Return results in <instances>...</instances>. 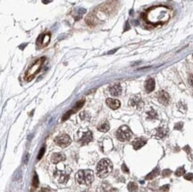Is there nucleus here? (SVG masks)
Returning <instances> with one entry per match:
<instances>
[{
	"label": "nucleus",
	"mask_w": 193,
	"mask_h": 192,
	"mask_svg": "<svg viewBox=\"0 0 193 192\" xmlns=\"http://www.w3.org/2000/svg\"><path fill=\"white\" fill-rule=\"evenodd\" d=\"M173 10L165 5H157L151 7L144 14V20L154 26L162 25L169 20L173 16Z\"/></svg>",
	"instance_id": "1"
},
{
	"label": "nucleus",
	"mask_w": 193,
	"mask_h": 192,
	"mask_svg": "<svg viewBox=\"0 0 193 192\" xmlns=\"http://www.w3.org/2000/svg\"><path fill=\"white\" fill-rule=\"evenodd\" d=\"M112 170L111 162L109 159H102L96 166V174L100 178H105Z\"/></svg>",
	"instance_id": "2"
},
{
	"label": "nucleus",
	"mask_w": 193,
	"mask_h": 192,
	"mask_svg": "<svg viewBox=\"0 0 193 192\" xmlns=\"http://www.w3.org/2000/svg\"><path fill=\"white\" fill-rule=\"evenodd\" d=\"M76 180L81 185L88 186L93 180V173L91 170H80L77 173Z\"/></svg>",
	"instance_id": "3"
},
{
	"label": "nucleus",
	"mask_w": 193,
	"mask_h": 192,
	"mask_svg": "<svg viewBox=\"0 0 193 192\" xmlns=\"http://www.w3.org/2000/svg\"><path fill=\"white\" fill-rule=\"evenodd\" d=\"M45 60H46L45 57H42L37 60L34 64L31 65V67L27 70V72H26L25 74V79L27 80V81H31V80L35 77V76L38 73L41 67H42L43 62L45 61Z\"/></svg>",
	"instance_id": "4"
},
{
	"label": "nucleus",
	"mask_w": 193,
	"mask_h": 192,
	"mask_svg": "<svg viewBox=\"0 0 193 192\" xmlns=\"http://www.w3.org/2000/svg\"><path fill=\"white\" fill-rule=\"evenodd\" d=\"M133 133L130 128L126 126H122L116 132V136L121 141H127L132 138Z\"/></svg>",
	"instance_id": "5"
},
{
	"label": "nucleus",
	"mask_w": 193,
	"mask_h": 192,
	"mask_svg": "<svg viewBox=\"0 0 193 192\" xmlns=\"http://www.w3.org/2000/svg\"><path fill=\"white\" fill-rule=\"evenodd\" d=\"M70 169L67 166H64V168L61 169V170L58 169L54 173V176L57 179L59 183H65V182H68L69 178H70Z\"/></svg>",
	"instance_id": "6"
},
{
	"label": "nucleus",
	"mask_w": 193,
	"mask_h": 192,
	"mask_svg": "<svg viewBox=\"0 0 193 192\" xmlns=\"http://www.w3.org/2000/svg\"><path fill=\"white\" fill-rule=\"evenodd\" d=\"M54 141H55V143L58 146L61 147V148H66L71 143V139L68 134L62 133V134L58 135L54 139Z\"/></svg>",
	"instance_id": "7"
},
{
	"label": "nucleus",
	"mask_w": 193,
	"mask_h": 192,
	"mask_svg": "<svg viewBox=\"0 0 193 192\" xmlns=\"http://www.w3.org/2000/svg\"><path fill=\"white\" fill-rule=\"evenodd\" d=\"M50 38H51L50 33H44V34H41L37 40V47L43 48V47H45V46H47L50 42Z\"/></svg>",
	"instance_id": "8"
},
{
	"label": "nucleus",
	"mask_w": 193,
	"mask_h": 192,
	"mask_svg": "<svg viewBox=\"0 0 193 192\" xmlns=\"http://www.w3.org/2000/svg\"><path fill=\"white\" fill-rule=\"evenodd\" d=\"M129 105H130L131 107L134 108V109H141L142 107H143L144 103H143V101H142L141 96L134 95L133 97H131L130 100H129Z\"/></svg>",
	"instance_id": "9"
},
{
	"label": "nucleus",
	"mask_w": 193,
	"mask_h": 192,
	"mask_svg": "<svg viewBox=\"0 0 193 192\" xmlns=\"http://www.w3.org/2000/svg\"><path fill=\"white\" fill-rule=\"evenodd\" d=\"M92 140H93V133L91 131H88L87 133H83L82 137L79 140V143L80 145H87L89 142H91Z\"/></svg>",
	"instance_id": "10"
},
{
	"label": "nucleus",
	"mask_w": 193,
	"mask_h": 192,
	"mask_svg": "<svg viewBox=\"0 0 193 192\" xmlns=\"http://www.w3.org/2000/svg\"><path fill=\"white\" fill-rule=\"evenodd\" d=\"M110 94L113 96H119L122 93V87H121L120 84H114L109 88Z\"/></svg>",
	"instance_id": "11"
},
{
	"label": "nucleus",
	"mask_w": 193,
	"mask_h": 192,
	"mask_svg": "<svg viewBox=\"0 0 193 192\" xmlns=\"http://www.w3.org/2000/svg\"><path fill=\"white\" fill-rule=\"evenodd\" d=\"M158 101L160 102V103H162L163 105H167L168 102H169L170 97H169V94L166 92L161 91L158 94Z\"/></svg>",
	"instance_id": "12"
},
{
	"label": "nucleus",
	"mask_w": 193,
	"mask_h": 192,
	"mask_svg": "<svg viewBox=\"0 0 193 192\" xmlns=\"http://www.w3.org/2000/svg\"><path fill=\"white\" fill-rule=\"evenodd\" d=\"M106 103L111 109H117L120 107V101H119V100H117V99L109 98L107 99Z\"/></svg>",
	"instance_id": "13"
},
{
	"label": "nucleus",
	"mask_w": 193,
	"mask_h": 192,
	"mask_svg": "<svg viewBox=\"0 0 193 192\" xmlns=\"http://www.w3.org/2000/svg\"><path fill=\"white\" fill-rule=\"evenodd\" d=\"M66 159V156L62 153H53L51 155V161L53 164H58Z\"/></svg>",
	"instance_id": "14"
},
{
	"label": "nucleus",
	"mask_w": 193,
	"mask_h": 192,
	"mask_svg": "<svg viewBox=\"0 0 193 192\" xmlns=\"http://www.w3.org/2000/svg\"><path fill=\"white\" fill-rule=\"evenodd\" d=\"M147 141L144 138H139V139H136L135 141L133 142V147H134V150H139L142 147H143L144 145L146 144Z\"/></svg>",
	"instance_id": "15"
},
{
	"label": "nucleus",
	"mask_w": 193,
	"mask_h": 192,
	"mask_svg": "<svg viewBox=\"0 0 193 192\" xmlns=\"http://www.w3.org/2000/svg\"><path fill=\"white\" fill-rule=\"evenodd\" d=\"M155 88V81L152 78H149L145 83V90L147 93H151L154 90Z\"/></svg>",
	"instance_id": "16"
},
{
	"label": "nucleus",
	"mask_w": 193,
	"mask_h": 192,
	"mask_svg": "<svg viewBox=\"0 0 193 192\" xmlns=\"http://www.w3.org/2000/svg\"><path fill=\"white\" fill-rule=\"evenodd\" d=\"M109 129H110V124H109L108 121H104V122H102L98 126V130L100 132H103V133H106V132L109 131Z\"/></svg>",
	"instance_id": "17"
},
{
	"label": "nucleus",
	"mask_w": 193,
	"mask_h": 192,
	"mask_svg": "<svg viewBox=\"0 0 193 192\" xmlns=\"http://www.w3.org/2000/svg\"><path fill=\"white\" fill-rule=\"evenodd\" d=\"M158 174H159V169L157 167V168H155L149 174H148L147 176H146V180H151V179L155 178V177Z\"/></svg>",
	"instance_id": "18"
},
{
	"label": "nucleus",
	"mask_w": 193,
	"mask_h": 192,
	"mask_svg": "<svg viewBox=\"0 0 193 192\" xmlns=\"http://www.w3.org/2000/svg\"><path fill=\"white\" fill-rule=\"evenodd\" d=\"M84 103H85V100H80L78 102V103L75 105V107L73 108V109L71 111H72V113H74V112H77L78 110H79L80 109H81L82 107H83V105H84Z\"/></svg>",
	"instance_id": "19"
},
{
	"label": "nucleus",
	"mask_w": 193,
	"mask_h": 192,
	"mask_svg": "<svg viewBox=\"0 0 193 192\" xmlns=\"http://www.w3.org/2000/svg\"><path fill=\"white\" fill-rule=\"evenodd\" d=\"M128 188V190L130 192H136L138 189V185L135 183V182H130L127 186Z\"/></svg>",
	"instance_id": "20"
},
{
	"label": "nucleus",
	"mask_w": 193,
	"mask_h": 192,
	"mask_svg": "<svg viewBox=\"0 0 193 192\" xmlns=\"http://www.w3.org/2000/svg\"><path fill=\"white\" fill-rule=\"evenodd\" d=\"M185 173V169L184 167H179V168L176 170L175 172V175L176 176H181Z\"/></svg>",
	"instance_id": "21"
},
{
	"label": "nucleus",
	"mask_w": 193,
	"mask_h": 192,
	"mask_svg": "<svg viewBox=\"0 0 193 192\" xmlns=\"http://www.w3.org/2000/svg\"><path fill=\"white\" fill-rule=\"evenodd\" d=\"M166 133V131L164 129V128H158V137H163V136H165Z\"/></svg>",
	"instance_id": "22"
},
{
	"label": "nucleus",
	"mask_w": 193,
	"mask_h": 192,
	"mask_svg": "<svg viewBox=\"0 0 193 192\" xmlns=\"http://www.w3.org/2000/svg\"><path fill=\"white\" fill-rule=\"evenodd\" d=\"M148 117L149 119H154L157 117V113L154 110H151L149 112H148Z\"/></svg>",
	"instance_id": "23"
},
{
	"label": "nucleus",
	"mask_w": 193,
	"mask_h": 192,
	"mask_svg": "<svg viewBox=\"0 0 193 192\" xmlns=\"http://www.w3.org/2000/svg\"><path fill=\"white\" fill-rule=\"evenodd\" d=\"M32 185L34 188H37V186H38V177H37V175L35 173L34 175V178H33V182H32Z\"/></svg>",
	"instance_id": "24"
},
{
	"label": "nucleus",
	"mask_w": 193,
	"mask_h": 192,
	"mask_svg": "<svg viewBox=\"0 0 193 192\" xmlns=\"http://www.w3.org/2000/svg\"><path fill=\"white\" fill-rule=\"evenodd\" d=\"M45 150H46V148L45 147H43L42 149L40 150V152H39V154H38V156H37V159H41L42 158V156H44V154H45Z\"/></svg>",
	"instance_id": "25"
},
{
	"label": "nucleus",
	"mask_w": 193,
	"mask_h": 192,
	"mask_svg": "<svg viewBox=\"0 0 193 192\" xmlns=\"http://www.w3.org/2000/svg\"><path fill=\"white\" fill-rule=\"evenodd\" d=\"M71 114H72V111H71V110L68 111V112H67L66 114H65L64 116H63V117H62V121H65L67 118H69V117H70V115H71Z\"/></svg>",
	"instance_id": "26"
},
{
	"label": "nucleus",
	"mask_w": 193,
	"mask_h": 192,
	"mask_svg": "<svg viewBox=\"0 0 193 192\" xmlns=\"http://www.w3.org/2000/svg\"><path fill=\"white\" fill-rule=\"evenodd\" d=\"M168 189H169V185H164L163 187L160 188L161 192H167Z\"/></svg>",
	"instance_id": "27"
},
{
	"label": "nucleus",
	"mask_w": 193,
	"mask_h": 192,
	"mask_svg": "<svg viewBox=\"0 0 193 192\" xmlns=\"http://www.w3.org/2000/svg\"><path fill=\"white\" fill-rule=\"evenodd\" d=\"M171 173H172V172H171V170H169V169H167V170H164L162 172L163 176H169Z\"/></svg>",
	"instance_id": "28"
},
{
	"label": "nucleus",
	"mask_w": 193,
	"mask_h": 192,
	"mask_svg": "<svg viewBox=\"0 0 193 192\" xmlns=\"http://www.w3.org/2000/svg\"><path fill=\"white\" fill-rule=\"evenodd\" d=\"M186 180H192V173H190L189 174H187V175H185V177H184Z\"/></svg>",
	"instance_id": "29"
},
{
	"label": "nucleus",
	"mask_w": 193,
	"mask_h": 192,
	"mask_svg": "<svg viewBox=\"0 0 193 192\" xmlns=\"http://www.w3.org/2000/svg\"><path fill=\"white\" fill-rule=\"evenodd\" d=\"M122 170H123L125 173H129L128 168H127V167H126V165H125V164H123V165H122Z\"/></svg>",
	"instance_id": "30"
},
{
	"label": "nucleus",
	"mask_w": 193,
	"mask_h": 192,
	"mask_svg": "<svg viewBox=\"0 0 193 192\" xmlns=\"http://www.w3.org/2000/svg\"><path fill=\"white\" fill-rule=\"evenodd\" d=\"M40 192H50V191H49V189H46V188H43V189H41Z\"/></svg>",
	"instance_id": "31"
},
{
	"label": "nucleus",
	"mask_w": 193,
	"mask_h": 192,
	"mask_svg": "<svg viewBox=\"0 0 193 192\" xmlns=\"http://www.w3.org/2000/svg\"><path fill=\"white\" fill-rule=\"evenodd\" d=\"M49 1H52V0H44L43 3H47V2H49Z\"/></svg>",
	"instance_id": "32"
}]
</instances>
